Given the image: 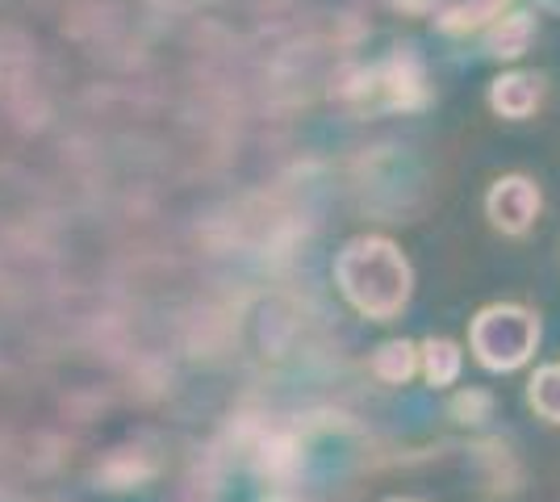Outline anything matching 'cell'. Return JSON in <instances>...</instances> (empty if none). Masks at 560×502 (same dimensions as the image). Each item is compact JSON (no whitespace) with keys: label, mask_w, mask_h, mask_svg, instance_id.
I'll return each mask as SVG.
<instances>
[{"label":"cell","mask_w":560,"mask_h":502,"mask_svg":"<svg viewBox=\"0 0 560 502\" xmlns=\"http://www.w3.org/2000/svg\"><path fill=\"white\" fill-rule=\"evenodd\" d=\"M539 348V318L536 311L518 302H493L481 306L468 323V352L490 373H514Z\"/></svg>","instance_id":"7a4b0ae2"},{"label":"cell","mask_w":560,"mask_h":502,"mask_svg":"<svg viewBox=\"0 0 560 502\" xmlns=\"http://www.w3.org/2000/svg\"><path fill=\"white\" fill-rule=\"evenodd\" d=\"M536 13H527V9H511V13H502L493 25L481 30V47H486V59L493 63H514V59H523L532 43H536Z\"/></svg>","instance_id":"8992f818"},{"label":"cell","mask_w":560,"mask_h":502,"mask_svg":"<svg viewBox=\"0 0 560 502\" xmlns=\"http://www.w3.org/2000/svg\"><path fill=\"white\" fill-rule=\"evenodd\" d=\"M369 369H373L376 382L406 385L419 373V343H410V339H385L373 352V360H369Z\"/></svg>","instance_id":"9c48e42d"},{"label":"cell","mask_w":560,"mask_h":502,"mask_svg":"<svg viewBox=\"0 0 560 502\" xmlns=\"http://www.w3.org/2000/svg\"><path fill=\"white\" fill-rule=\"evenodd\" d=\"M452 415H456L460 423H486L493 415V394L490 389L468 385V389H460V394L452 398Z\"/></svg>","instance_id":"8fae6325"},{"label":"cell","mask_w":560,"mask_h":502,"mask_svg":"<svg viewBox=\"0 0 560 502\" xmlns=\"http://www.w3.org/2000/svg\"><path fill=\"white\" fill-rule=\"evenodd\" d=\"M544 96H548V80L539 72H502L490 80V109L498 118L506 121H527L532 114H539V105H544Z\"/></svg>","instance_id":"5b68a950"},{"label":"cell","mask_w":560,"mask_h":502,"mask_svg":"<svg viewBox=\"0 0 560 502\" xmlns=\"http://www.w3.org/2000/svg\"><path fill=\"white\" fill-rule=\"evenodd\" d=\"M502 13H511V0H444L435 9V30L460 38V34H477L493 25Z\"/></svg>","instance_id":"52a82bcc"},{"label":"cell","mask_w":560,"mask_h":502,"mask_svg":"<svg viewBox=\"0 0 560 502\" xmlns=\"http://www.w3.org/2000/svg\"><path fill=\"white\" fill-rule=\"evenodd\" d=\"M527 402L539 419L560 428V364H539L527 382Z\"/></svg>","instance_id":"30bf717a"},{"label":"cell","mask_w":560,"mask_h":502,"mask_svg":"<svg viewBox=\"0 0 560 502\" xmlns=\"http://www.w3.org/2000/svg\"><path fill=\"white\" fill-rule=\"evenodd\" d=\"M385 502H410V499H385Z\"/></svg>","instance_id":"7c38bea8"},{"label":"cell","mask_w":560,"mask_h":502,"mask_svg":"<svg viewBox=\"0 0 560 502\" xmlns=\"http://www.w3.org/2000/svg\"><path fill=\"white\" fill-rule=\"evenodd\" d=\"M544 214V192L527 172H506L486 189V218L498 235L523 240Z\"/></svg>","instance_id":"277c9868"},{"label":"cell","mask_w":560,"mask_h":502,"mask_svg":"<svg viewBox=\"0 0 560 502\" xmlns=\"http://www.w3.org/2000/svg\"><path fill=\"white\" fill-rule=\"evenodd\" d=\"M419 369H422V377H427V385L447 389V385H456L460 369H465V352H460L456 339L431 335V339H422L419 343Z\"/></svg>","instance_id":"ba28073f"},{"label":"cell","mask_w":560,"mask_h":502,"mask_svg":"<svg viewBox=\"0 0 560 502\" xmlns=\"http://www.w3.org/2000/svg\"><path fill=\"white\" fill-rule=\"evenodd\" d=\"M364 93L376 96V105L385 109H401V114H415V109H427L431 105V80H427V63L422 55L410 43L397 47L381 68L364 75Z\"/></svg>","instance_id":"3957f363"},{"label":"cell","mask_w":560,"mask_h":502,"mask_svg":"<svg viewBox=\"0 0 560 502\" xmlns=\"http://www.w3.org/2000/svg\"><path fill=\"white\" fill-rule=\"evenodd\" d=\"M335 285L373 323H394L415 293V268L389 235H355L335 252Z\"/></svg>","instance_id":"6da1fadb"}]
</instances>
